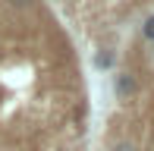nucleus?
Returning a JSON list of instances; mask_svg holds the SVG:
<instances>
[{
	"mask_svg": "<svg viewBox=\"0 0 154 151\" xmlns=\"http://www.w3.org/2000/svg\"><path fill=\"white\" fill-rule=\"evenodd\" d=\"M110 151H138V145H135V142H129V139H123V142H116Z\"/></svg>",
	"mask_w": 154,
	"mask_h": 151,
	"instance_id": "nucleus-4",
	"label": "nucleus"
},
{
	"mask_svg": "<svg viewBox=\"0 0 154 151\" xmlns=\"http://www.w3.org/2000/svg\"><path fill=\"white\" fill-rule=\"evenodd\" d=\"M113 94L120 101H129L138 94V76L135 72H116L113 76Z\"/></svg>",
	"mask_w": 154,
	"mask_h": 151,
	"instance_id": "nucleus-1",
	"label": "nucleus"
},
{
	"mask_svg": "<svg viewBox=\"0 0 154 151\" xmlns=\"http://www.w3.org/2000/svg\"><path fill=\"white\" fill-rule=\"evenodd\" d=\"M142 38L148 41V44H154V16H148L142 22Z\"/></svg>",
	"mask_w": 154,
	"mask_h": 151,
	"instance_id": "nucleus-3",
	"label": "nucleus"
},
{
	"mask_svg": "<svg viewBox=\"0 0 154 151\" xmlns=\"http://www.w3.org/2000/svg\"><path fill=\"white\" fill-rule=\"evenodd\" d=\"M10 3H13V6H32L35 0H10Z\"/></svg>",
	"mask_w": 154,
	"mask_h": 151,
	"instance_id": "nucleus-5",
	"label": "nucleus"
},
{
	"mask_svg": "<svg viewBox=\"0 0 154 151\" xmlns=\"http://www.w3.org/2000/svg\"><path fill=\"white\" fill-rule=\"evenodd\" d=\"M91 63H94V69H101V72H104V69H113V63H116V54H113V51H97Z\"/></svg>",
	"mask_w": 154,
	"mask_h": 151,
	"instance_id": "nucleus-2",
	"label": "nucleus"
}]
</instances>
